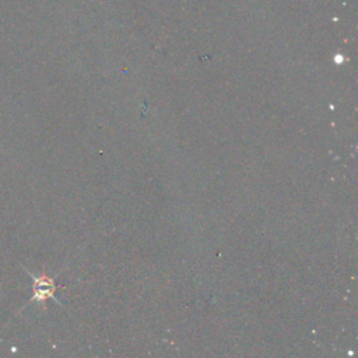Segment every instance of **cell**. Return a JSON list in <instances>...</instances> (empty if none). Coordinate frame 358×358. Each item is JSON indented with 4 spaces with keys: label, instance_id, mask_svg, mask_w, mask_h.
I'll return each mask as SVG.
<instances>
[{
    "label": "cell",
    "instance_id": "obj_1",
    "mask_svg": "<svg viewBox=\"0 0 358 358\" xmlns=\"http://www.w3.org/2000/svg\"><path fill=\"white\" fill-rule=\"evenodd\" d=\"M31 277H32V296L29 299V302H36L43 305L45 301L48 299H53L56 303L60 305L59 299L56 298L55 292H56V284H55V278L48 277V275H34L32 273H29L27 268H24Z\"/></svg>",
    "mask_w": 358,
    "mask_h": 358
}]
</instances>
